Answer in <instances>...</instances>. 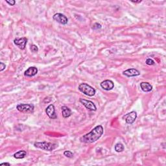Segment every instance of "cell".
Masks as SVG:
<instances>
[{
	"label": "cell",
	"mask_w": 166,
	"mask_h": 166,
	"mask_svg": "<svg viewBox=\"0 0 166 166\" xmlns=\"http://www.w3.org/2000/svg\"><path fill=\"white\" fill-rule=\"evenodd\" d=\"M17 110L23 113H32L35 106L33 104H19L16 106Z\"/></svg>",
	"instance_id": "obj_4"
},
{
	"label": "cell",
	"mask_w": 166,
	"mask_h": 166,
	"mask_svg": "<svg viewBox=\"0 0 166 166\" xmlns=\"http://www.w3.org/2000/svg\"><path fill=\"white\" fill-rule=\"evenodd\" d=\"M103 134V128L101 125L96 126L89 133L82 136L80 141L85 144H92L100 138Z\"/></svg>",
	"instance_id": "obj_1"
},
{
	"label": "cell",
	"mask_w": 166,
	"mask_h": 166,
	"mask_svg": "<svg viewBox=\"0 0 166 166\" xmlns=\"http://www.w3.org/2000/svg\"><path fill=\"white\" fill-rule=\"evenodd\" d=\"M53 20L54 21H56V22L61 23V24H62V25L67 24V22H68V19H67V18L66 16L61 14V13H56V14H55L53 16Z\"/></svg>",
	"instance_id": "obj_6"
},
{
	"label": "cell",
	"mask_w": 166,
	"mask_h": 166,
	"mask_svg": "<svg viewBox=\"0 0 166 166\" xmlns=\"http://www.w3.org/2000/svg\"><path fill=\"white\" fill-rule=\"evenodd\" d=\"M140 87L144 92H149L152 90V85L147 82H142L140 83Z\"/></svg>",
	"instance_id": "obj_13"
},
{
	"label": "cell",
	"mask_w": 166,
	"mask_h": 166,
	"mask_svg": "<svg viewBox=\"0 0 166 166\" xmlns=\"http://www.w3.org/2000/svg\"><path fill=\"white\" fill-rule=\"evenodd\" d=\"M64 156H66V157L69 158H71L73 157V154L71 151H69V150H66V151H64Z\"/></svg>",
	"instance_id": "obj_17"
},
{
	"label": "cell",
	"mask_w": 166,
	"mask_h": 166,
	"mask_svg": "<svg viewBox=\"0 0 166 166\" xmlns=\"http://www.w3.org/2000/svg\"><path fill=\"white\" fill-rule=\"evenodd\" d=\"M0 66H1V69H0V71H2L3 70L5 69V67H6V66H5V64L3 63V62H0Z\"/></svg>",
	"instance_id": "obj_22"
},
{
	"label": "cell",
	"mask_w": 166,
	"mask_h": 166,
	"mask_svg": "<svg viewBox=\"0 0 166 166\" xmlns=\"http://www.w3.org/2000/svg\"><path fill=\"white\" fill-rule=\"evenodd\" d=\"M146 64L147 65H149V66H150V65H154L155 64V62L151 59H147L146 61Z\"/></svg>",
	"instance_id": "obj_20"
},
{
	"label": "cell",
	"mask_w": 166,
	"mask_h": 166,
	"mask_svg": "<svg viewBox=\"0 0 166 166\" xmlns=\"http://www.w3.org/2000/svg\"><path fill=\"white\" fill-rule=\"evenodd\" d=\"M80 102L88 110L90 111H95L97 110V107H96L95 104L93 103L92 101L86 100L84 99H80Z\"/></svg>",
	"instance_id": "obj_7"
},
{
	"label": "cell",
	"mask_w": 166,
	"mask_h": 166,
	"mask_svg": "<svg viewBox=\"0 0 166 166\" xmlns=\"http://www.w3.org/2000/svg\"><path fill=\"white\" fill-rule=\"evenodd\" d=\"M27 42V39L25 37H23L21 38H15L14 40V43L18 47V48L21 49H22V50L25 48Z\"/></svg>",
	"instance_id": "obj_8"
},
{
	"label": "cell",
	"mask_w": 166,
	"mask_h": 166,
	"mask_svg": "<svg viewBox=\"0 0 166 166\" xmlns=\"http://www.w3.org/2000/svg\"><path fill=\"white\" fill-rule=\"evenodd\" d=\"M5 1H6L8 4L11 5V6H13V5H14L16 3V1H14V0H12V1H7V0H6Z\"/></svg>",
	"instance_id": "obj_21"
},
{
	"label": "cell",
	"mask_w": 166,
	"mask_h": 166,
	"mask_svg": "<svg viewBox=\"0 0 166 166\" xmlns=\"http://www.w3.org/2000/svg\"><path fill=\"white\" fill-rule=\"evenodd\" d=\"M101 86L103 90L109 91L113 89L114 84L111 80H105L101 83Z\"/></svg>",
	"instance_id": "obj_10"
},
{
	"label": "cell",
	"mask_w": 166,
	"mask_h": 166,
	"mask_svg": "<svg viewBox=\"0 0 166 166\" xmlns=\"http://www.w3.org/2000/svg\"><path fill=\"white\" fill-rule=\"evenodd\" d=\"M38 69L36 67H30L26 70L24 73V75L27 77H32L37 74Z\"/></svg>",
	"instance_id": "obj_12"
},
{
	"label": "cell",
	"mask_w": 166,
	"mask_h": 166,
	"mask_svg": "<svg viewBox=\"0 0 166 166\" xmlns=\"http://www.w3.org/2000/svg\"><path fill=\"white\" fill-rule=\"evenodd\" d=\"M132 2L135 3H141L142 1H132Z\"/></svg>",
	"instance_id": "obj_24"
},
{
	"label": "cell",
	"mask_w": 166,
	"mask_h": 166,
	"mask_svg": "<svg viewBox=\"0 0 166 166\" xmlns=\"http://www.w3.org/2000/svg\"><path fill=\"white\" fill-rule=\"evenodd\" d=\"M62 114L64 118H69L71 115V111L68 107L64 106L62 107Z\"/></svg>",
	"instance_id": "obj_14"
},
{
	"label": "cell",
	"mask_w": 166,
	"mask_h": 166,
	"mask_svg": "<svg viewBox=\"0 0 166 166\" xmlns=\"http://www.w3.org/2000/svg\"><path fill=\"white\" fill-rule=\"evenodd\" d=\"M114 149H115V150L116 152H121L123 151L124 149V145L122 144H121V143H118V144H116L115 147H114Z\"/></svg>",
	"instance_id": "obj_16"
},
{
	"label": "cell",
	"mask_w": 166,
	"mask_h": 166,
	"mask_svg": "<svg viewBox=\"0 0 166 166\" xmlns=\"http://www.w3.org/2000/svg\"><path fill=\"white\" fill-rule=\"evenodd\" d=\"M31 50L33 53H36V52H37L38 51V47L35 46V45H32L31 47Z\"/></svg>",
	"instance_id": "obj_19"
},
{
	"label": "cell",
	"mask_w": 166,
	"mask_h": 166,
	"mask_svg": "<svg viewBox=\"0 0 166 166\" xmlns=\"http://www.w3.org/2000/svg\"><path fill=\"white\" fill-rule=\"evenodd\" d=\"M123 74L124 75H125V76L127 77H131L138 76V75H140V72L138 71V70L135 68H131V69H128L125 70V71H124L123 72Z\"/></svg>",
	"instance_id": "obj_11"
},
{
	"label": "cell",
	"mask_w": 166,
	"mask_h": 166,
	"mask_svg": "<svg viewBox=\"0 0 166 166\" xmlns=\"http://www.w3.org/2000/svg\"><path fill=\"white\" fill-rule=\"evenodd\" d=\"M0 165H10V163H2Z\"/></svg>",
	"instance_id": "obj_23"
},
{
	"label": "cell",
	"mask_w": 166,
	"mask_h": 166,
	"mask_svg": "<svg viewBox=\"0 0 166 166\" xmlns=\"http://www.w3.org/2000/svg\"><path fill=\"white\" fill-rule=\"evenodd\" d=\"M27 156V152L25 150H20L17 152H16L14 154V157L16 159H23Z\"/></svg>",
	"instance_id": "obj_15"
},
{
	"label": "cell",
	"mask_w": 166,
	"mask_h": 166,
	"mask_svg": "<svg viewBox=\"0 0 166 166\" xmlns=\"http://www.w3.org/2000/svg\"><path fill=\"white\" fill-rule=\"evenodd\" d=\"M46 112L49 118H51V119L57 118L56 114L55 112V108H54V106L53 105H49L46 108Z\"/></svg>",
	"instance_id": "obj_9"
},
{
	"label": "cell",
	"mask_w": 166,
	"mask_h": 166,
	"mask_svg": "<svg viewBox=\"0 0 166 166\" xmlns=\"http://www.w3.org/2000/svg\"><path fill=\"white\" fill-rule=\"evenodd\" d=\"M101 27H101V25L100 24V23H95L93 24L92 29L93 30H97V29H101Z\"/></svg>",
	"instance_id": "obj_18"
},
{
	"label": "cell",
	"mask_w": 166,
	"mask_h": 166,
	"mask_svg": "<svg viewBox=\"0 0 166 166\" xmlns=\"http://www.w3.org/2000/svg\"><path fill=\"white\" fill-rule=\"evenodd\" d=\"M34 145L36 147L39 148V149H41L44 150H47V151H52L56 148V145L54 144H52V143L49 142H36L35 143Z\"/></svg>",
	"instance_id": "obj_3"
},
{
	"label": "cell",
	"mask_w": 166,
	"mask_h": 166,
	"mask_svg": "<svg viewBox=\"0 0 166 166\" xmlns=\"http://www.w3.org/2000/svg\"><path fill=\"white\" fill-rule=\"evenodd\" d=\"M137 118V113L135 111H132L130 113L125 114L123 116V118L125 120L126 123L128 124H132L136 120Z\"/></svg>",
	"instance_id": "obj_5"
},
{
	"label": "cell",
	"mask_w": 166,
	"mask_h": 166,
	"mask_svg": "<svg viewBox=\"0 0 166 166\" xmlns=\"http://www.w3.org/2000/svg\"><path fill=\"white\" fill-rule=\"evenodd\" d=\"M79 90L84 94L90 96V97H92V96L94 95L96 92L94 88L91 86L88 85L86 83H82V84H80L79 86Z\"/></svg>",
	"instance_id": "obj_2"
}]
</instances>
